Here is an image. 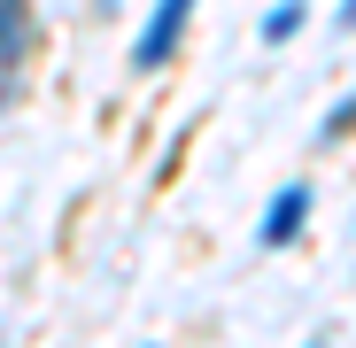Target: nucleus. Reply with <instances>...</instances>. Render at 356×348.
<instances>
[{
  "label": "nucleus",
  "mask_w": 356,
  "mask_h": 348,
  "mask_svg": "<svg viewBox=\"0 0 356 348\" xmlns=\"http://www.w3.org/2000/svg\"><path fill=\"white\" fill-rule=\"evenodd\" d=\"M186 24H194V0H155V16H147V24H140V39H132V70H140V78H155L170 54H178Z\"/></svg>",
  "instance_id": "nucleus-1"
},
{
  "label": "nucleus",
  "mask_w": 356,
  "mask_h": 348,
  "mask_svg": "<svg viewBox=\"0 0 356 348\" xmlns=\"http://www.w3.org/2000/svg\"><path fill=\"white\" fill-rule=\"evenodd\" d=\"M310 224V186H279L271 209L256 217V248H294V232Z\"/></svg>",
  "instance_id": "nucleus-2"
},
{
  "label": "nucleus",
  "mask_w": 356,
  "mask_h": 348,
  "mask_svg": "<svg viewBox=\"0 0 356 348\" xmlns=\"http://www.w3.org/2000/svg\"><path fill=\"white\" fill-rule=\"evenodd\" d=\"M31 63V0H0V78H24Z\"/></svg>",
  "instance_id": "nucleus-3"
},
{
  "label": "nucleus",
  "mask_w": 356,
  "mask_h": 348,
  "mask_svg": "<svg viewBox=\"0 0 356 348\" xmlns=\"http://www.w3.org/2000/svg\"><path fill=\"white\" fill-rule=\"evenodd\" d=\"M302 24H310V0H279V8L264 16V39H271V47H286Z\"/></svg>",
  "instance_id": "nucleus-4"
},
{
  "label": "nucleus",
  "mask_w": 356,
  "mask_h": 348,
  "mask_svg": "<svg viewBox=\"0 0 356 348\" xmlns=\"http://www.w3.org/2000/svg\"><path fill=\"white\" fill-rule=\"evenodd\" d=\"M348 124H356V93H341V101H333V108L318 116V147H325V140H341Z\"/></svg>",
  "instance_id": "nucleus-5"
},
{
  "label": "nucleus",
  "mask_w": 356,
  "mask_h": 348,
  "mask_svg": "<svg viewBox=\"0 0 356 348\" xmlns=\"http://www.w3.org/2000/svg\"><path fill=\"white\" fill-rule=\"evenodd\" d=\"M333 24H341V31H348V24H356V0H341V16H333Z\"/></svg>",
  "instance_id": "nucleus-6"
},
{
  "label": "nucleus",
  "mask_w": 356,
  "mask_h": 348,
  "mask_svg": "<svg viewBox=\"0 0 356 348\" xmlns=\"http://www.w3.org/2000/svg\"><path fill=\"white\" fill-rule=\"evenodd\" d=\"M93 16H116V0H93Z\"/></svg>",
  "instance_id": "nucleus-7"
},
{
  "label": "nucleus",
  "mask_w": 356,
  "mask_h": 348,
  "mask_svg": "<svg viewBox=\"0 0 356 348\" xmlns=\"http://www.w3.org/2000/svg\"><path fill=\"white\" fill-rule=\"evenodd\" d=\"M302 348H325V333H318V340H302Z\"/></svg>",
  "instance_id": "nucleus-8"
}]
</instances>
